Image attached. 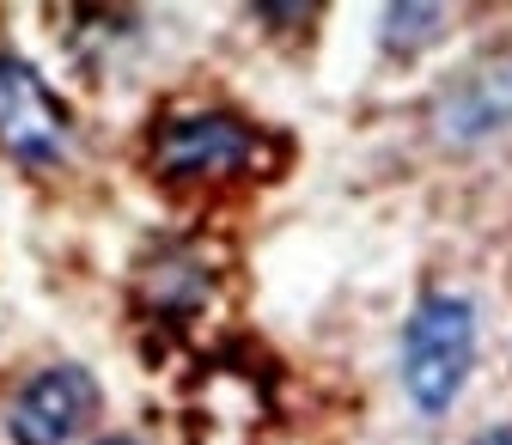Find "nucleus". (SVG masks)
Returning a JSON list of instances; mask_svg holds the SVG:
<instances>
[{
	"mask_svg": "<svg viewBox=\"0 0 512 445\" xmlns=\"http://www.w3.org/2000/svg\"><path fill=\"white\" fill-rule=\"evenodd\" d=\"M256 159V129L232 110H189L171 116L153 141V171L165 183H226Z\"/></svg>",
	"mask_w": 512,
	"mask_h": 445,
	"instance_id": "nucleus-3",
	"label": "nucleus"
},
{
	"mask_svg": "<svg viewBox=\"0 0 512 445\" xmlns=\"http://www.w3.org/2000/svg\"><path fill=\"white\" fill-rule=\"evenodd\" d=\"M98 445H135V439H98Z\"/></svg>",
	"mask_w": 512,
	"mask_h": 445,
	"instance_id": "nucleus-8",
	"label": "nucleus"
},
{
	"mask_svg": "<svg viewBox=\"0 0 512 445\" xmlns=\"http://www.w3.org/2000/svg\"><path fill=\"white\" fill-rule=\"evenodd\" d=\"M98 378L86 366H43L25 378L7 403V439L13 445H74L98 421Z\"/></svg>",
	"mask_w": 512,
	"mask_h": 445,
	"instance_id": "nucleus-4",
	"label": "nucleus"
},
{
	"mask_svg": "<svg viewBox=\"0 0 512 445\" xmlns=\"http://www.w3.org/2000/svg\"><path fill=\"white\" fill-rule=\"evenodd\" d=\"M470 445H512V427H488L482 439H470Z\"/></svg>",
	"mask_w": 512,
	"mask_h": 445,
	"instance_id": "nucleus-7",
	"label": "nucleus"
},
{
	"mask_svg": "<svg viewBox=\"0 0 512 445\" xmlns=\"http://www.w3.org/2000/svg\"><path fill=\"white\" fill-rule=\"evenodd\" d=\"M433 135L452 153H482L512 141V55H494L482 68L458 74L433 98Z\"/></svg>",
	"mask_w": 512,
	"mask_h": 445,
	"instance_id": "nucleus-5",
	"label": "nucleus"
},
{
	"mask_svg": "<svg viewBox=\"0 0 512 445\" xmlns=\"http://www.w3.org/2000/svg\"><path fill=\"white\" fill-rule=\"evenodd\" d=\"M68 104L49 92V80L25 55L0 49V153L25 171H49L68 159Z\"/></svg>",
	"mask_w": 512,
	"mask_h": 445,
	"instance_id": "nucleus-2",
	"label": "nucleus"
},
{
	"mask_svg": "<svg viewBox=\"0 0 512 445\" xmlns=\"http://www.w3.org/2000/svg\"><path fill=\"white\" fill-rule=\"evenodd\" d=\"M378 31H384V49L391 55H415L445 31V7H391L378 19Z\"/></svg>",
	"mask_w": 512,
	"mask_h": 445,
	"instance_id": "nucleus-6",
	"label": "nucleus"
},
{
	"mask_svg": "<svg viewBox=\"0 0 512 445\" xmlns=\"http://www.w3.org/2000/svg\"><path fill=\"white\" fill-rule=\"evenodd\" d=\"M476 372V305L427 293L403 324V391L421 415H445Z\"/></svg>",
	"mask_w": 512,
	"mask_h": 445,
	"instance_id": "nucleus-1",
	"label": "nucleus"
}]
</instances>
